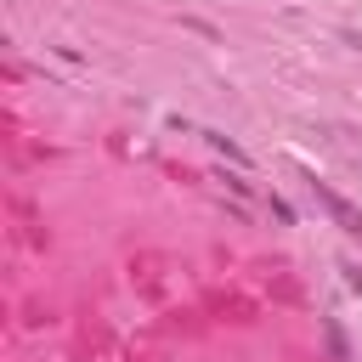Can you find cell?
<instances>
[{"label":"cell","instance_id":"6da1fadb","mask_svg":"<svg viewBox=\"0 0 362 362\" xmlns=\"http://www.w3.org/2000/svg\"><path fill=\"white\" fill-rule=\"evenodd\" d=\"M305 187H311V198H317V204L328 209V221H334L339 232H351V238H362V215H356V204H351V198H339V192H334L328 181H317V175H311Z\"/></svg>","mask_w":362,"mask_h":362},{"label":"cell","instance_id":"7a4b0ae2","mask_svg":"<svg viewBox=\"0 0 362 362\" xmlns=\"http://www.w3.org/2000/svg\"><path fill=\"white\" fill-rule=\"evenodd\" d=\"M322 345H328L334 362H356V351H351V339H345V328H339L334 317H322Z\"/></svg>","mask_w":362,"mask_h":362},{"label":"cell","instance_id":"3957f363","mask_svg":"<svg viewBox=\"0 0 362 362\" xmlns=\"http://www.w3.org/2000/svg\"><path fill=\"white\" fill-rule=\"evenodd\" d=\"M204 141H209V147H215V153H221L226 164H249V153H243V147H238L232 136H221V130H204Z\"/></svg>","mask_w":362,"mask_h":362},{"label":"cell","instance_id":"277c9868","mask_svg":"<svg viewBox=\"0 0 362 362\" xmlns=\"http://www.w3.org/2000/svg\"><path fill=\"white\" fill-rule=\"evenodd\" d=\"M339 272H345V283L362 294V266H356V260H339Z\"/></svg>","mask_w":362,"mask_h":362}]
</instances>
